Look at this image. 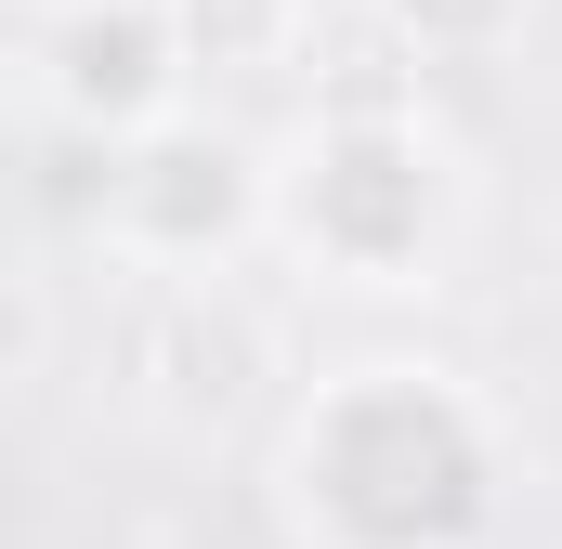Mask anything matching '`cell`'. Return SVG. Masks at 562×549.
Instances as JSON below:
<instances>
[{"label":"cell","mask_w":562,"mask_h":549,"mask_svg":"<svg viewBox=\"0 0 562 549\" xmlns=\"http://www.w3.org/2000/svg\"><path fill=\"white\" fill-rule=\"evenodd\" d=\"M288 484L301 524H327V549H458L484 524V445L431 367H353L301 418Z\"/></svg>","instance_id":"obj_1"},{"label":"cell","mask_w":562,"mask_h":549,"mask_svg":"<svg viewBox=\"0 0 562 549\" xmlns=\"http://www.w3.org/2000/svg\"><path fill=\"white\" fill-rule=\"evenodd\" d=\"M276 210H288V236L314 262H340L353 288H393V274H419V236H431V210H445V157L419 144V119L340 92L314 119V144H301Z\"/></svg>","instance_id":"obj_2"},{"label":"cell","mask_w":562,"mask_h":549,"mask_svg":"<svg viewBox=\"0 0 562 549\" xmlns=\"http://www.w3.org/2000/svg\"><path fill=\"white\" fill-rule=\"evenodd\" d=\"M26 40H40V105L79 119L92 144H132L157 119H183V66H196L183 0H79V13H53Z\"/></svg>","instance_id":"obj_3"},{"label":"cell","mask_w":562,"mask_h":549,"mask_svg":"<svg viewBox=\"0 0 562 549\" xmlns=\"http://www.w3.org/2000/svg\"><path fill=\"white\" fill-rule=\"evenodd\" d=\"M119 170H105V236L132 249V262H210V236H236L276 183L249 170V144L210 132V119H157V132L105 144Z\"/></svg>","instance_id":"obj_4"},{"label":"cell","mask_w":562,"mask_h":549,"mask_svg":"<svg viewBox=\"0 0 562 549\" xmlns=\"http://www.w3.org/2000/svg\"><path fill=\"white\" fill-rule=\"evenodd\" d=\"M393 26H406L419 53H484V40L510 26V0H393Z\"/></svg>","instance_id":"obj_5"},{"label":"cell","mask_w":562,"mask_h":549,"mask_svg":"<svg viewBox=\"0 0 562 549\" xmlns=\"http://www.w3.org/2000/svg\"><path fill=\"white\" fill-rule=\"evenodd\" d=\"M13 13H26V26H53V13H79V0H13Z\"/></svg>","instance_id":"obj_6"}]
</instances>
